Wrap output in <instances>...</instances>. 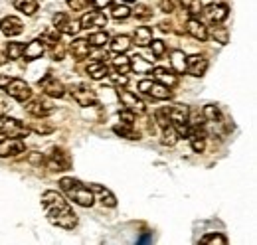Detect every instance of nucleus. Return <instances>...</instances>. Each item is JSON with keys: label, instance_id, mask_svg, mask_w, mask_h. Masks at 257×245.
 Masks as SVG:
<instances>
[{"label": "nucleus", "instance_id": "473e14b6", "mask_svg": "<svg viewBox=\"0 0 257 245\" xmlns=\"http://www.w3.org/2000/svg\"><path fill=\"white\" fill-rule=\"evenodd\" d=\"M109 34L107 32H93V34H89V38H87V42H89V46L91 48H103V46H107L109 44Z\"/></svg>", "mask_w": 257, "mask_h": 245}, {"label": "nucleus", "instance_id": "603ef678", "mask_svg": "<svg viewBox=\"0 0 257 245\" xmlns=\"http://www.w3.org/2000/svg\"><path fill=\"white\" fill-rule=\"evenodd\" d=\"M12 77L10 75H4V73H0V89H4L6 85H8V81H10Z\"/></svg>", "mask_w": 257, "mask_h": 245}, {"label": "nucleus", "instance_id": "7ed1b4c3", "mask_svg": "<svg viewBox=\"0 0 257 245\" xmlns=\"http://www.w3.org/2000/svg\"><path fill=\"white\" fill-rule=\"evenodd\" d=\"M44 164L50 170H54V172H65V170L71 168V156L64 149H52L50 154L46 156V162Z\"/></svg>", "mask_w": 257, "mask_h": 245}, {"label": "nucleus", "instance_id": "6e6552de", "mask_svg": "<svg viewBox=\"0 0 257 245\" xmlns=\"http://www.w3.org/2000/svg\"><path fill=\"white\" fill-rule=\"evenodd\" d=\"M26 105H24V109L36 117V119H46V117H50L52 113H54V105L50 103V101H46V99H42V97H38V99H28V101H24Z\"/></svg>", "mask_w": 257, "mask_h": 245}, {"label": "nucleus", "instance_id": "3c124183", "mask_svg": "<svg viewBox=\"0 0 257 245\" xmlns=\"http://www.w3.org/2000/svg\"><path fill=\"white\" fill-rule=\"evenodd\" d=\"M159 26H161L162 32H172V30H174V28H172V26H174V22H170V20H168V22L164 20V22H161Z\"/></svg>", "mask_w": 257, "mask_h": 245}, {"label": "nucleus", "instance_id": "79ce46f5", "mask_svg": "<svg viewBox=\"0 0 257 245\" xmlns=\"http://www.w3.org/2000/svg\"><path fill=\"white\" fill-rule=\"evenodd\" d=\"M149 46H151V50H153V56H155V58H162V56H164V52H166V46H164V42H161V40H153Z\"/></svg>", "mask_w": 257, "mask_h": 245}, {"label": "nucleus", "instance_id": "4468645a", "mask_svg": "<svg viewBox=\"0 0 257 245\" xmlns=\"http://www.w3.org/2000/svg\"><path fill=\"white\" fill-rule=\"evenodd\" d=\"M89 190L93 192V198L99 200V204L103 208H115L117 206V198L109 188H105L101 184H89Z\"/></svg>", "mask_w": 257, "mask_h": 245}, {"label": "nucleus", "instance_id": "ea45409f", "mask_svg": "<svg viewBox=\"0 0 257 245\" xmlns=\"http://www.w3.org/2000/svg\"><path fill=\"white\" fill-rule=\"evenodd\" d=\"M202 243H220V245H225L227 243V237L222 235V233H208V235H204L202 239H200Z\"/></svg>", "mask_w": 257, "mask_h": 245}, {"label": "nucleus", "instance_id": "aec40b11", "mask_svg": "<svg viewBox=\"0 0 257 245\" xmlns=\"http://www.w3.org/2000/svg\"><path fill=\"white\" fill-rule=\"evenodd\" d=\"M153 77H155V81H159V83L166 85V87H174L178 83L176 73L172 69H166V67H155L153 69Z\"/></svg>", "mask_w": 257, "mask_h": 245}, {"label": "nucleus", "instance_id": "58836bf2", "mask_svg": "<svg viewBox=\"0 0 257 245\" xmlns=\"http://www.w3.org/2000/svg\"><path fill=\"white\" fill-rule=\"evenodd\" d=\"M107 77H109V81H111L115 87H125V85L128 83L127 73H119V71H115V73H109Z\"/></svg>", "mask_w": 257, "mask_h": 245}, {"label": "nucleus", "instance_id": "7c9ffc66", "mask_svg": "<svg viewBox=\"0 0 257 245\" xmlns=\"http://www.w3.org/2000/svg\"><path fill=\"white\" fill-rule=\"evenodd\" d=\"M208 36H212L218 44H222V46H225L227 44V40H229V32L225 30L224 26H220V24H214L210 30H208Z\"/></svg>", "mask_w": 257, "mask_h": 245}, {"label": "nucleus", "instance_id": "423d86ee", "mask_svg": "<svg viewBox=\"0 0 257 245\" xmlns=\"http://www.w3.org/2000/svg\"><path fill=\"white\" fill-rule=\"evenodd\" d=\"M139 91L149 95V97H153V99H159V101H166V99L172 97L170 87L162 85L159 81H151V79H143V81L139 83Z\"/></svg>", "mask_w": 257, "mask_h": 245}, {"label": "nucleus", "instance_id": "1a4fd4ad", "mask_svg": "<svg viewBox=\"0 0 257 245\" xmlns=\"http://www.w3.org/2000/svg\"><path fill=\"white\" fill-rule=\"evenodd\" d=\"M4 91L8 93L12 99L20 101V103H24V101H28V99L32 97V89H30V85H28L24 79H14V77L8 81V85L4 87Z\"/></svg>", "mask_w": 257, "mask_h": 245}, {"label": "nucleus", "instance_id": "412c9836", "mask_svg": "<svg viewBox=\"0 0 257 245\" xmlns=\"http://www.w3.org/2000/svg\"><path fill=\"white\" fill-rule=\"evenodd\" d=\"M69 52H71V56L75 60H85L89 56V52H91V46H89V42L85 38H77V40L71 42Z\"/></svg>", "mask_w": 257, "mask_h": 245}, {"label": "nucleus", "instance_id": "49530a36", "mask_svg": "<svg viewBox=\"0 0 257 245\" xmlns=\"http://www.w3.org/2000/svg\"><path fill=\"white\" fill-rule=\"evenodd\" d=\"M28 162H30L32 166H42V164L46 162V156L42 153H30L28 154Z\"/></svg>", "mask_w": 257, "mask_h": 245}, {"label": "nucleus", "instance_id": "4be33fe9", "mask_svg": "<svg viewBox=\"0 0 257 245\" xmlns=\"http://www.w3.org/2000/svg\"><path fill=\"white\" fill-rule=\"evenodd\" d=\"M109 65L105 63V60H97V61H91L89 65H87V75L91 77V79H95V81H101V79H105L107 75H109Z\"/></svg>", "mask_w": 257, "mask_h": 245}, {"label": "nucleus", "instance_id": "a211bd4d", "mask_svg": "<svg viewBox=\"0 0 257 245\" xmlns=\"http://www.w3.org/2000/svg\"><path fill=\"white\" fill-rule=\"evenodd\" d=\"M81 28H105L107 26V16L101 10H91L79 20Z\"/></svg>", "mask_w": 257, "mask_h": 245}, {"label": "nucleus", "instance_id": "4c0bfd02", "mask_svg": "<svg viewBox=\"0 0 257 245\" xmlns=\"http://www.w3.org/2000/svg\"><path fill=\"white\" fill-rule=\"evenodd\" d=\"M159 8L166 14H172L176 10H182V4L180 0H159Z\"/></svg>", "mask_w": 257, "mask_h": 245}, {"label": "nucleus", "instance_id": "09e8293b", "mask_svg": "<svg viewBox=\"0 0 257 245\" xmlns=\"http://www.w3.org/2000/svg\"><path fill=\"white\" fill-rule=\"evenodd\" d=\"M10 107H12V105H10V101H8L4 95H0V117H2V115H8Z\"/></svg>", "mask_w": 257, "mask_h": 245}, {"label": "nucleus", "instance_id": "f8f14e48", "mask_svg": "<svg viewBox=\"0 0 257 245\" xmlns=\"http://www.w3.org/2000/svg\"><path fill=\"white\" fill-rule=\"evenodd\" d=\"M26 151V145L22 139L18 137H6L0 141V156L2 158H10V156H18Z\"/></svg>", "mask_w": 257, "mask_h": 245}, {"label": "nucleus", "instance_id": "c9c22d12", "mask_svg": "<svg viewBox=\"0 0 257 245\" xmlns=\"http://www.w3.org/2000/svg\"><path fill=\"white\" fill-rule=\"evenodd\" d=\"M202 117L210 122H220L222 113H220V109H218L216 105H206V107L202 109Z\"/></svg>", "mask_w": 257, "mask_h": 245}, {"label": "nucleus", "instance_id": "f03ea898", "mask_svg": "<svg viewBox=\"0 0 257 245\" xmlns=\"http://www.w3.org/2000/svg\"><path fill=\"white\" fill-rule=\"evenodd\" d=\"M60 188H62V192H64L73 204H77L81 208H91L95 204V198H93V192L89 190V186L79 182L77 178L65 176V178L60 180Z\"/></svg>", "mask_w": 257, "mask_h": 245}, {"label": "nucleus", "instance_id": "ddd939ff", "mask_svg": "<svg viewBox=\"0 0 257 245\" xmlns=\"http://www.w3.org/2000/svg\"><path fill=\"white\" fill-rule=\"evenodd\" d=\"M202 12H204V16L212 22V24H222L225 18L229 16V8L222 4V2H212L210 6H206V8H202Z\"/></svg>", "mask_w": 257, "mask_h": 245}, {"label": "nucleus", "instance_id": "9b49d317", "mask_svg": "<svg viewBox=\"0 0 257 245\" xmlns=\"http://www.w3.org/2000/svg\"><path fill=\"white\" fill-rule=\"evenodd\" d=\"M71 97L81 107H93V105H97V95L89 85H81V83L79 85H73L71 87Z\"/></svg>", "mask_w": 257, "mask_h": 245}, {"label": "nucleus", "instance_id": "f704fd0d", "mask_svg": "<svg viewBox=\"0 0 257 245\" xmlns=\"http://www.w3.org/2000/svg\"><path fill=\"white\" fill-rule=\"evenodd\" d=\"M113 69L119 73H128L131 71V60L125 54H117V58H113Z\"/></svg>", "mask_w": 257, "mask_h": 245}, {"label": "nucleus", "instance_id": "39448f33", "mask_svg": "<svg viewBox=\"0 0 257 245\" xmlns=\"http://www.w3.org/2000/svg\"><path fill=\"white\" fill-rule=\"evenodd\" d=\"M30 131H28L26 122H22L20 119H12V117H6V115L0 117V135L2 137H18V139H22Z\"/></svg>", "mask_w": 257, "mask_h": 245}, {"label": "nucleus", "instance_id": "9d476101", "mask_svg": "<svg viewBox=\"0 0 257 245\" xmlns=\"http://www.w3.org/2000/svg\"><path fill=\"white\" fill-rule=\"evenodd\" d=\"M54 28L60 34H65V36H75L81 30V24H79V20H71L65 12H58L54 16Z\"/></svg>", "mask_w": 257, "mask_h": 245}, {"label": "nucleus", "instance_id": "c756f323", "mask_svg": "<svg viewBox=\"0 0 257 245\" xmlns=\"http://www.w3.org/2000/svg\"><path fill=\"white\" fill-rule=\"evenodd\" d=\"M12 4L16 10H20L26 16H34L38 10V0H12Z\"/></svg>", "mask_w": 257, "mask_h": 245}, {"label": "nucleus", "instance_id": "c85d7f7f", "mask_svg": "<svg viewBox=\"0 0 257 245\" xmlns=\"http://www.w3.org/2000/svg\"><path fill=\"white\" fill-rule=\"evenodd\" d=\"M178 131H176V127L174 125H168V127H164L162 129V139L161 143L164 147H174L176 143H178Z\"/></svg>", "mask_w": 257, "mask_h": 245}, {"label": "nucleus", "instance_id": "f3484780", "mask_svg": "<svg viewBox=\"0 0 257 245\" xmlns=\"http://www.w3.org/2000/svg\"><path fill=\"white\" fill-rule=\"evenodd\" d=\"M208 69V60L204 56H188L186 58V71L194 77H202Z\"/></svg>", "mask_w": 257, "mask_h": 245}, {"label": "nucleus", "instance_id": "393cba45", "mask_svg": "<svg viewBox=\"0 0 257 245\" xmlns=\"http://www.w3.org/2000/svg\"><path fill=\"white\" fill-rule=\"evenodd\" d=\"M109 42H111V52L113 54H127L128 50H131V46H133L128 36H115Z\"/></svg>", "mask_w": 257, "mask_h": 245}, {"label": "nucleus", "instance_id": "8fccbe9b", "mask_svg": "<svg viewBox=\"0 0 257 245\" xmlns=\"http://www.w3.org/2000/svg\"><path fill=\"white\" fill-rule=\"evenodd\" d=\"M89 2H91L95 8H99V10H101V8H107V6H109L113 0H89Z\"/></svg>", "mask_w": 257, "mask_h": 245}, {"label": "nucleus", "instance_id": "dca6fc26", "mask_svg": "<svg viewBox=\"0 0 257 245\" xmlns=\"http://www.w3.org/2000/svg\"><path fill=\"white\" fill-rule=\"evenodd\" d=\"M0 32L8 38H16L24 32V22L16 16H6V18L0 20Z\"/></svg>", "mask_w": 257, "mask_h": 245}, {"label": "nucleus", "instance_id": "c03bdc74", "mask_svg": "<svg viewBox=\"0 0 257 245\" xmlns=\"http://www.w3.org/2000/svg\"><path fill=\"white\" fill-rule=\"evenodd\" d=\"M52 58H54V60H58V61L65 58V46L62 44V40H60V42H56V44L52 46Z\"/></svg>", "mask_w": 257, "mask_h": 245}, {"label": "nucleus", "instance_id": "6ab92c4d", "mask_svg": "<svg viewBox=\"0 0 257 245\" xmlns=\"http://www.w3.org/2000/svg\"><path fill=\"white\" fill-rule=\"evenodd\" d=\"M44 54H46V44L42 42V38H36L28 46H24L22 58L26 61H34V60H38V58H42Z\"/></svg>", "mask_w": 257, "mask_h": 245}, {"label": "nucleus", "instance_id": "5fc2aeb1", "mask_svg": "<svg viewBox=\"0 0 257 245\" xmlns=\"http://www.w3.org/2000/svg\"><path fill=\"white\" fill-rule=\"evenodd\" d=\"M212 2H224V0H212Z\"/></svg>", "mask_w": 257, "mask_h": 245}, {"label": "nucleus", "instance_id": "2eb2a0df", "mask_svg": "<svg viewBox=\"0 0 257 245\" xmlns=\"http://www.w3.org/2000/svg\"><path fill=\"white\" fill-rule=\"evenodd\" d=\"M184 30H186V34H190L194 40H198V42H206L208 40V26L198 16H188Z\"/></svg>", "mask_w": 257, "mask_h": 245}, {"label": "nucleus", "instance_id": "37998d69", "mask_svg": "<svg viewBox=\"0 0 257 245\" xmlns=\"http://www.w3.org/2000/svg\"><path fill=\"white\" fill-rule=\"evenodd\" d=\"M155 119H157V125L164 129V127H168L170 125V119H168V111H166V107L164 109H159L157 113H155Z\"/></svg>", "mask_w": 257, "mask_h": 245}, {"label": "nucleus", "instance_id": "72a5a7b5", "mask_svg": "<svg viewBox=\"0 0 257 245\" xmlns=\"http://www.w3.org/2000/svg\"><path fill=\"white\" fill-rule=\"evenodd\" d=\"M182 8L188 12V16H200L202 14V0H180Z\"/></svg>", "mask_w": 257, "mask_h": 245}, {"label": "nucleus", "instance_id": "2f4dec72", "mask_svg": "<svg viewBox=\"0 0 257 245\" xmlns=\"http://www.w3.org/2000/svg\"><path fill=\"white\" fill-rule=\"evenodd\" d=\"M28 127V131L30 133H36V135H50V133H54V125H50V122L46 121H32L30 125H26Z\"/></svg>", "mask_w": 257, "mask_h": 245}, {"label": "nucleus", "instance_id": "de8ad7c7", "mask_svg": "<svg viewBox=\"0 0 257 245\" xmlns=\"http://www.w3.org/2000/svg\"><path fill=\"white\" fill-rule=\"evenodd\" d=\"M119 121L125 122V125H135V113L128 111V109H123V111L119 113Z\"/></svg>", "mask_w": 257, "mask_h": 245}, {"label": "nucleus", "instance_id": "20e7f679", "mask_svg": "<svg viewBox=\"0 0 257 245\" xmlns=\"http://www.w3.org/2000/svg\"><path fill=\"white\" fill-rule=\"evenodd\" d=\"M117 97L121 99V105H125V109L133 111L135 115H145L147 113V105L141 97H137V93L128 91L125 87H115Z\"/></svg>", "mask_w": 257, "mask_h": 245}, {"label": "nucleus", "instance_id": "864d4df0", "mask_svg": "<svg viewBox=\"0 0 257 245\" xmlns=\"http://www.w3.org/2000/svg\"><path fill=\"white\" fill-rule=\"evenodd\" d=\"M6 61H8V56H6V52H2V50H0V65H4Z\"/></svg>", "mask_w": 257, "mask_h": 245}, {"label": "nucleus", "instance_id": "cd10ccee", "mask_svg": "<svg viewBox=\"0 0 257 245\" xmlns=\"http://www.w3.org/2000/svg\"><path fill=\"white\" fill-rule=\"evenodd\" d=\"M113 133L119 135V137H123V139H131V141H139V139H141L139 131H135L133 125H125V122L115 125V127H113Z\"/></svg>", "mask_w": 257, "mask_h": 245}, {"label": "nucleus", "instance_id": "f257e3e1", "mask_svg": "<svg viewBox=\"0 0 257 245\" xmlns=\"http://www.w3.org/2000/svg\"><path fill=\"white\" fill-rule=\"evenodd\" d=\"M42 208L46 210L48 221L62 227V229H73L77 225V214L67 204L64 196L56 190H46L42 194Z\"/></svg>", "mask_w": 257, "mask_h": 245}, {"label": "nucleus", "instance_id": "a19ab883", "mask_svg": "<svg viewBox=\"0 0 257 245\" xmlns=\"http://www.w3.org/2000/svg\"><path fill=\"white\" fill-rule=\"evenodd\" d=\"M67 2V6L73 10V12H83V10H87V6L91 4L89 0H65Z\"/></svg>", "mask_w": 257, "mask_h": 245}, {"label": "nucleus", "instance_id": "5701e85b", "mask_svg": "<svg viewBox=\"0 0 257 245\" xmlns=\"http://www.w3.org/2000/svg\"><path fill=\"white\" fill-rule=\"evenodd\" d=\"M133 44H137L139 48H147L151 42H153V30L149 26H139L135 30V36H133Z\"/></svg>", "mask_w": 257, "mask_h": 245}, {"label": "nucleus", "instance_id": "a878e982", "mask_svg": "<svg viewBox=\"0 0 257 245\" xmlns=\"http://www.w3.org/2000/svg\"><path fill=\"white\" fill-rule=\"evenodd\" d=\"M111 16L115 18V20H127L128 16H131V8H128V4H125V2H119V0H113L111 4Z\"/></svg>", "mask_w": 257, "mask_h": 245}, {"label": "nucleus", "instance_id": "e433bc0d", "mask_svg": "<svg viewBox=\"0 0 257 245\" xmlns=\"http://www.w3.org/2000/svg\"><path fill=\"white\" fill-rule=\"evenodd\" d=\"M22 52H24V44L8 42V48H6V56H8V60H18V58H22Z\"/></svg>", "mask_w": 257, "mask_h": 245}, {"label": "nucleus", "instance_id": "b1692460", "mask_svg": "<svg viewBox=\"0 0 257 245\" xmlns=\"http://www.w3.org/2000/svg\"><path fill=\"white\" fill-rule=\"evenodd\" d=\"M128 60H131V69L137 71V73H151V71H153V61L145 60V58L139 56V54L131 56Z\"/></svg>", "mask_w": 257, "mask_h": 245}, {"label": "nucleus", "instance_id": "bb28decb", "mask_svg": "<svg viewBox=\"0 0 257 245\" xmlns=\"http://www.w3.org/2000/svg\"><path fill=\"white\" fill-rule=\"evenodd\" d=\"M170 67H172L174 73H184L186 71V56H184V52L176 50V52L170 54Z\"/></svg>", "mask_w": 257, "mask_h": 245}, {"label": "nucleus", "instance_id": "a18cd8bd", "mask_svg": "<svg viewBox=\"0 0 257 245\" xmlns=\"http://www.w3.org/2000/svg\"><path fill=\"white\" fill-rule=\"evenodd\" d=\"M131 14H135V16H137V18H141V20H147V18H151V16H153V10H151L149 6L139 4V6H137V10H135V12H131Z\"/></svg>", "mask_w": 257, "mask_h": 245}, {"label": "nucleus", "instance_id": "0eeeda50", "mask_svg": "<svg viewBox=\"0 0 257 245\" xmlns=\"http://www.w3.org/2000/svg\"><path fill=\"white\" fill-rule=\"evenodd\" d=\"M38 85L42 87V93H46V95L52 97V99H62L65 95L64 83H62L54 73H48L46 77H42V79L38 81Z\"/></svg>", "mask_w": 257, "mask_h": 245}]
</instances>
